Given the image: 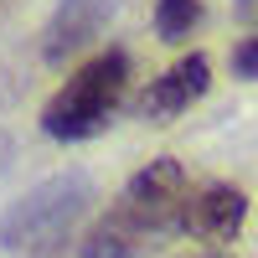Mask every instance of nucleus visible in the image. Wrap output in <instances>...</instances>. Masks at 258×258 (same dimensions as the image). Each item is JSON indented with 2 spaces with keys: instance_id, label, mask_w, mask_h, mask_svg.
Wrapping results in <instances>:
<instances>
[{
  "instance_id": "obj_1",
  "label": "nucleus",
  "mask_w": 258,
  "mask_h": 258,
  "mask_svg": "<svg viewBox=\"0 0 258 258\" xmlns=\"http://www.w3.org/2000/svg\"><path fill=\"white\" fill-rule=\"evenodd\" d=\"M186 170L181 160H150L124 181V191L109 202V212L78 238V258H140L155 248V238L181 232L186 212Z\"/></svg>"
},
{
  "instance_id": "obj_2",
  "label": "nucleus",
  "mask_w": 258,
  "mask_h": 258,
  "mask_svg": "<svg viewBox=\"0 0 258 258\" xmlns=\"http://www.w3.org/2000/svg\"><path fill=\"white\" fill-rule=\"evenodd\" d=\"M88 202H93V181L83 170L52 176V181L31 186L21 202H11V212L0 217V243L11 253H26V258H57L73 243Z\"/></svg>"
},
{
  "instance_id": "obj_3",
  "label": "nucleus",
  "mask_w": 258,
  "mask_h": 258,
  "mask_svg": "<svg viewBox=\"0 0 258 258\" xmlns=\"http://www.w3.org/2000/svg\"><path fill=\"white\" fill-rule=\"evenodd\" d=\"M124 88H129V52L109 47L88 57L83 68L62 83V88L47 98V109H41V129H47L52 140H93L109 129L114 109L124 103Z\"/></svg>"
},
{
  "instance_id": "obj_4",
  "label": "nucleus",
  "mask_w": 258,
  "mask_h": 258,
  "mask_svg": "<svg viewBox=\"0 0 258 258\" xmlns=\"http://www.w3.org/2000/svg\"><path fill=\"white\" fill-rule=\"evenodd\" d=\"M207 88H212V62H207V52H191L181 62H170L160 78H150V88L140 93L135 114L150 119V124H170L176 114H186Z\"/></svg>"
},
{
  "instance_id": "obj_5",
  "label": "nucleus",
  "mask_w": 258,
  "mask_h": 258,
  "mask_svg": "<svg viewBox=\"0 0 258 258\" xmlns=\"http://www.w3.org/2000/svg\"><path fill=\"white\" fill-rule=\"evenodd\" d=\"M248 222V197L232 181H207L186 197L181 212V232L186 238H202V243H232Z\"/></svg>"
},
{
  "instance_id": "obj_6",
  "label": "nucleus",
  "mask_w": 258,
  "mask_h": 258,
  "mask_svg": "<svg viewBox=\"0 0 258 258\" xmlns=\"http://www.w3.org/2000/svg\"><path fill=\"white\" fill-rule=\"evenodd\" d=\"M119 11V0H62L52 26H47V62H68L73 52H83L88 41L109 26V16Z\"/></svg>"
},
{
  "instance_id": "obj_7",
  "label": "nucleus",
  "mask_w": 258,
  "mask_h": 258,
  "mask_svg": "<svg viewBox=\"0 0 258 258\" xmlns=\"http://www.w3.org/2000/svg\"><path fill=\"white\" fill-rule=\"evenodd\" d=\"M202 26V0H155V31L165 41H186Z\"/></svg>"
},
{
  "instance_id": "obj_8",
  "label": "nucleus",
  "mask_w": 258,
  "mask_h": 258,
  "mask_svg": "<svg viewBox=\"0 0 258 258\" xmlns=\"http://www.w3.org/2000/svg\"><path fill=\"white\" fill-rule=\"evenodd\" d=\"M232 73H238V78H258V31L232 47Z\"/></svg>"
},
{
  "instance_id": "obj_9",
  "label": "nucleus",
  "mask_w": 258,
  "mask_h": 258,
  "mask_svg": "<svg viewBox=\"0 0 258 258\" xmlns=\"http://www.w3.org/2000/svg\"><path fill=\"white\" fill-rule=\"evenodd\" d=\"M191 258H222V253H191Z\"/></svg>"
}]
</instances>
